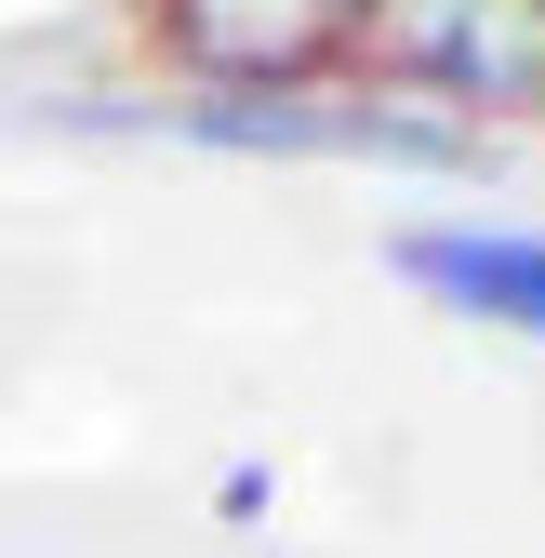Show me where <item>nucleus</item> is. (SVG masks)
Returning <instances> with one entry per match:
<instances>
[{
    "mask_svg": "<svg viewBox=\"0 0 545 558\" xmlns=\"http://www.w3.org/2000/svg\"><path fill=\"white\" fill-rule=\"evenodd\" d=\"M53 120L66 133H160V147H199V160H293V173H493V133L426 120V107H399L373 81H293V94H186V81H160L147 107L66 94Z\"/></svg>",
    "mask_w": 545,
    "mask_h": 558,
    "instance_id": "nucleus-1",
    "label": "nucleus"
},
{
    "mask_svg": "<svg viewBox=\"0 0 545 558\" xmlns=\"http://www.w3.org/2000/svg\"><path fill=\"white\" fill-rule=\"evenodd\" d=\"M347 81L465 133L545 120V0H360Z\"/></svg>",
    "mask_w": 545,
    "mask_h": 558,
    "instance_id": "nucleus-2",
    "label": "nucleus"
},
{
    "mask_svg": "<svg viewBox=\"0 0 545 558\" xmlns=\"http://www.w3.org/2000/svg\"><path fill=\"white\" fill-rule=\"evenodd\" d=\"M133 40L186 94H293V81H347L360 0H133Z\"/></svg>",
    "mask_w": 545,
    "mask_h": 558,
    "instance_id": "nucleus-3",
    "label": "nucleus"
},
{
    "mask_svg": "<svg viewBox=\"0 0 545 558\" xmlns=\"http://www.w3.org/2000/svg\"><path fill=\"white\" fill-rule=\"evenodd\" d=\"M386 266H399V293H426L439 319L545 345V227H493V214L399 227V240H386Z\"/></svg>",
    "mask_w": 545,
    "mask_h": 558,
    "instance_id": "nucleus-4",
    "label": "nucleus"
},
{
    "mask_svg": "<svg viewBox=\"0 0 545 558\" xmlns=\"http://www.w3.org/2000/svg\"><path fill=\"white\" fill-rule=\"evenodd\" d=\"M266 506H280V478H266V465H227V478H214V519H227V532H253Z\"/></svg>",
    "mask_w": 545,
    "mask_h": 558,
    "instance_id": "nucleus-5",
    "label": "nucleus"
}]
</instances>
